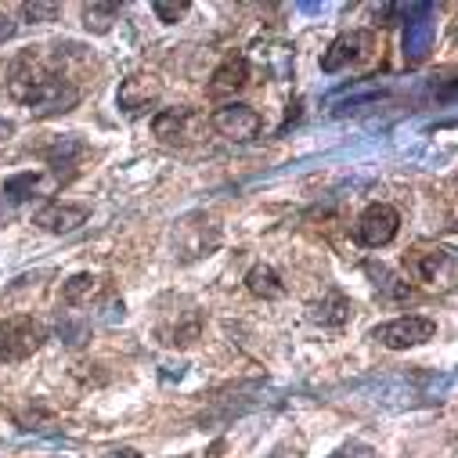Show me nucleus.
Wrapping results in <instances>:
<instances>
[{
  "mask_svg": "<svg viewBox=\"0 0 458 458\" xmlns=\"http://www.w3.org/2000/svg\"><path fill=\"white\" fill-rule=\"evenodd\" d=\"M8 94L26 105L37 120H51V116H65L72 112L83 98V90L58 69L44 65L33 51L19 55L12 62V72H8Z\"/></svg>",
  "mask_w": 458,
  "mask_h": 458,
  "instance_id": "nucleus-1",
  "label": "nucleus"
},
{
  "mask_svg": "<svg viewBox=\"0 0 458 458\" xmlns=\"http://www.w3.org/2000/svg\"><path fill=\"white\" fill-rule=\"evenodd\" d=\"M44 325L33 321L30 314H15L0 321V365H22L44 347Z\"/></svg>",
  "mask_w": 458,
  "mask_h": 458,
  "instance_id": "nucleus-2",
  "label": "nucleus"
},
{
  "mask_svg": "<svg viewBox=\"0 0 458 458\" xmlns=\"http://www.w3.org/2000/svg\"><path fill=\"white\" fill-rule=\"evenodd\" d=\"M404 271L408 278L422 282V285H444L451 289L454 285V275H458V264H454V253L444 250V246H415L404 253Z\"/></svg>",
  "mask_w": 458,
  "mask_h": 458,
  "instance_id": "nucleus-3",
  "label": "nucleus"
},
{
  "mask_svg": "<svg viewBox=\"0 0 458 458\" xmlns=\"http://www.w3.org/2000/svg\"><path fill=\"white\" fill-rule=\"evenodd\" d=\"M397 232H401V213H397V206H390V202H372V206L358 216V224H354V239H358L361 246H369V250L390 246V242L397 239Z\"/></svg>",
  "mask_w": 458,
  "mask_h": 458,
  "instance_id": "nucleus-4",
  "label": "nucleus"
},
{
  "mask_svg": "<svg viewBox=\"0 0 458 458\" xmlns=\"http://www.w3.org/2000/svg\"><path fill=\"white\" fill-rule=\"evenodd\" d=\"M437 335V321L433 318H422V314H404V318H394L386 325H379L372 332V339H379L386 351H408V347H422Z\"/></svg>",
  "mask_w": 458,
  "mask_h": 458,
  "instance_id": "nucleus-5",
  "label": "nucleus"
},
{
  "mask_svg": "<svg viewBox=\"0 0 458 458\" xmlns=\"http://www.w3.org/2000/svg\"><path fill=\"white\" fill-rule=\"evenodd\" d=\"M209 127L227 141H253L264 131V120L257 108H250L242 101H227L209 116Z\"/></svg>",
  "mask_w": 458,
  "mask_h": 458,
  "instance_id": "nucleus-6",
  "label": "nucleus"
},
{
  "mask_svg": "<svg viewBox=\"0 0 458 458\" xmlns=\"http://www.w3.org/2000/svg\"><path fill=\"white\" fill-rule=\"evenodd\" d=\"M376 47V37L369 30H351L328 44V51L321 55V72H343L347 65H358L361 58H369V51Z\"/></svg>",
  "mask_w": 458,
  "mask_h": 458,
  "instance_id": "nucleus-7",
  "label": "nucleus"
},
{
  "mask_svg": "<svg viewBox=\"0 0 458 458\" xmlns=\"http://www.w3.org/2000/svg\"><path fill=\"white\" fill-rule=\"evenodd\" d=\"M87 216H90L87 206L51 199L47 206H40V209L33 213V224L40 227V232H47V235H69V232H76L80 224H87Z\"/></svg>",
  "mask_w": 458,
  "mask_h": 458,
  "instance_id": "nucleus-8",
  "label": "nucleus"
},
{
  "mask_svg": "<svg viewBox=\"0 0 458 458\" xmlns=\"http://www.w3.org/2000/svg\"><path fill=\"white\" fill-rule=\"evenodd\" d=\"M195 127H199V112H191V108H163V112H156V120H152V134L159 141H166V145L191 141Z\"/></svg>",
  "mask_w": 458,
  "mask_h": 458,
  "instance_id": "nucleus-9",
  "label": "nucleus"
},
{
  "mask_svg": "<svg viewBox=\"0 0 458 458\" xmlns=\"http://www.w3.org/2000/svg\"><path fill=\"white\" fill-rule=\"evenodd\" d=\"M250 58L246 55H227L216 69H213V76H209V94L213 98H224V94H239V90H246L250 87Z\"/></svg>",
  "mask_w": 458,
  "mask_h": 458,
  "instance_id": "nucleus-10",
  "label": "nucleus"
},
{
  "mask_svg": "<svg viewBox=\"0 0 458 458\" xmlns=\"http://www.w3.org/2000/svg\"><path fill=\"white\" fill-rule=\"evenodd\" d=\"M120 108L138 116V112H148L156 101H159V80L156 76H145V72H134L120 83V94H116Z\"/></svg>",
  "mask_w": 458,
  "mask_h": 458,
  "instance_id": "nucleus-11",
  "label": "nucleus"
},
{
  "mask_svg": "<svg viewBox=\"0 0 458 458\" xmlns=\"http://www.w3.org/2000/svg\"><path fill=\"white\" fill-rule=\"evenodd\" d=\"M246 289L257 296V300H282L285 296V282L278 278V271L271 264H257L250 275H246Z\"/></svg>",
  "mask_w": 458,
  "mask_h": 458,
  "instance_id": "nucleus-12",
  "label": "nucleus"
},
{
  "mask_svg": "<svg viewBox=\"0 0 458 458\" xmlns=\"http://www.w3.org/2000/svg\"><path fill=\"white\" fill-rule=\"evenodd\" d=\"M98 289H101V278H98V275H90V271L72 275V278L62 285V303H65V307H83V303H90V300L98 296Z\"/></svg>",
  "mask_w": 458,
  "mask_h": 458,
  "instance_id": "nucleus-13",
  "label": "nucleus"
},
{
  "mask_svg": "<svg viewBox=\"0 0 458 458\" xmlns=\"http://www.w3.org/2000/svg\"><path fill=\"white\" fill-rule=\"evenodd\" d=\"M310 318L321 321V325H343V321L351 318V300L339 296V293H328V296H321V300L310 307Z\"/></svg>",
  "mask_w": 458,
  "mask_h": 458,
  "instance_id": "nucleus-14",
  "label": "nucleus"
},
{
  "mask_svg": "<svg viewBox=\"0 0 458 458\" xmlns=\"http://www.w3.org/2000/svg\"><path fill=\"white\" fill-rule=\"evenodd\" d=\"M116 15H120V4H87L83 8V26L94 30V33H105Z\"/></svg>",
  "mask_w": 458,
  "mask_h": 458,
  "instance_id": "nucleus-15",
  "label": "nucleus"
},
{
  "mask_svg": "<svg viewBox=\"0 0 458 458\" xmlns=\"http://www.w3.org/2000/svg\"><path fill=\"white\" fill-rule=\"evenodd\" d=\"M40 184V177L37 174H19V177H12V181H4V191L15 199V202H22V199H30L33 195V188Z\"/></svg>",
  "mask_w": 458,
  "mask_h": 458,
  "instance_id": "nucleus-16",
  "label": "nucleus"
},
{
  "mask_svg": "<svg viewBox=\"0 0 458 458\" xmlns=\"http://www.w3.org/2000/svg\"><path fill=\"white\" fill-rule=\"evenodd\" d=\"M22 15L30 22H55L62 15V4H40V0H30V4H22Z\"/></svg>",
  "mask_w": 458,
  "mask_h": 458,
  "instance_id": "nucleus-17",
  "label": "nucleus"
},
{
  "mask_svg": "<svg viewBox=\"0 0 458 458\" xmlns=\"http://www.w3.org/2000/svg\"><path fill=\"white\" fill-rule=\"evenodd\" d=\"M191 4L188 0H152V12L159 15V22H177Z\"/></svg>",
  "mask_w": 458,
  "mask_h": 458,
  "instance_id": "nucleus-18",
  "label": "nucleus"
},
{
  "mask_svg": "<svg viewBox=\"0 0 458 458\" xmlns=\"http://www.w3.org/2000/svg\"><path fill=\"white\" fill-rule=\"evenodd\" d=\"M332 458H372V447H365V444H347V447H339Z\"/></svg>",
  "mask_w": 458,
  "mask_h": 458,
  "instance_id": "nucleus-19",
  "label": "nucleus"
},
{
  "mask_svg": "<svg viewBox=\"0 0 458 458\" xmlns=\"http://www.w3.org/2000/svg\"><path fill=\"white\" fill-rule=\"evenodd\" d=\"M12 33H15V22H12L8 15H0V44L12 40Z\"/></svg>",
  "mask_w": 458,
  "mask_h": 458,
  "instance_id": "nucleus-20",
  "label": "nucleus"
},
{
  "mask_svg": "<svg viewBox=\"0 0 458 458\" xmlns=\"http://www.w3.org/2000/svg\"><path fill=\"white\" fill-rule=\"evenodd\" d=\"M105 458H145V454H138L134 447H116V451H108Z\"/></svg>",
  "mask_w": 458,
  "mask_h": 458,
  "instance_id": "nucleus-21",
  "label": "nucleus"
},
{
  "mask_svg": "<svg viewBox=\"0 0 458 458\" xmlns=\"http://www.w3.org/2000/svg\"><path fill=\"white\" fill-rule=\"evenodd\" d=\"M12 134V123H4V120H0V141H4Z\"/></svg>",
  "mask_w": 458,
  "mask_h": 458,
  "instance_id": "nucleus-22",
  "label": "nucleus"
}]
</instances>
